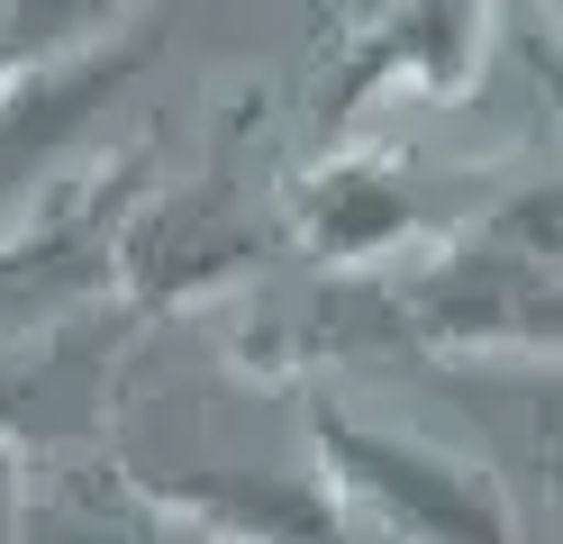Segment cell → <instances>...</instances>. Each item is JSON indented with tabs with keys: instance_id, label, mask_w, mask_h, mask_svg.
<instances>
[{
	"instance_id": "cell-4",
	"label": "cell",
	"mask_w": 563,
	"mask_h": 544,
	"mask_svg": "<svg viewBox=\"0 0 563 544\" xmlns=\"http://www.w3.org/2000/svg\"><path fill=\"white\" fill-rule=\"evenodd\" d=\"M10 526H19V490H10V463H0V544H10Z\"/></svg>"
},
{
	"instance_id": "cell-3",
	"label": "cell",
	"mask_w": 563,
	"mask_h": 544,
	"mask_svg": "<svg viewBox=\"0 0 563 544\" xmlns=\"http://www.w3.org/2000/svg\"><path fill=\"white\" fill-rule=\"evenodd\" d=\"M309 227H319L328 254H373V245H391L409 227V200H400L391 173L336 164V173H319V209H309Z\"/></svg>"
},
{
	"instance_id": "cell-1",
	"label": "cell",
	"mask_w": 563,
	"mask_h": 544,
	"mask_svg": "<svg viewBox=\"0 0 563 544\" xmlns=\"http://www.w3.org/2000/svg\"><path fill=\"white\" fill-rule=\"evenodd\" d=\"M319 454L345 526L373 544H518L509 499L473 454H445L428 435H391L336 409L319 418Z\"/></svg>"
},
{
	"instance_id": "cell-2",
	"label": "cell",
	"mask_w": 563,
	"mask_h": 544,
	"mask_svg": "<svg viewBox=\"0 0 563 544\" xmlns=\"http://www.w3.org/2000/svg\"><path fill=\"white\" fill-rule=\"evenodd\" d=\"M409 318L437 345H554V191H518L409 281Z\"/></svg>"
}]
</instances>
